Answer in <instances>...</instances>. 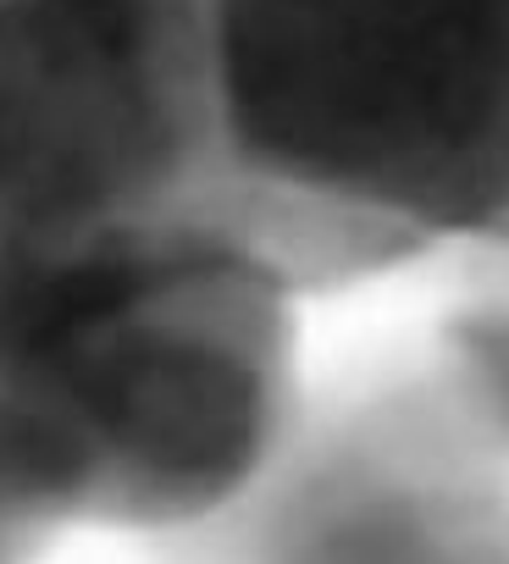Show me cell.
I'll return each mask as SVG.
<instances>
[{
    "label": "cell",
    "instance_id": "1",
    "mask_svg": "<svg viewBox=\"0 0 509 564\" xmlns=\"http://www.w3.org/2000/svg\"><path fill=\"white\" fill-rule=\"evenodd\" d=\"M199 216L283 289L509 249V0H188Z\"/></svg>",
    "mask_w": 509,
    "mask_h": 564
},
{
    "label": "cell",
    "instance_id": "2",
    "mask_svg": "<svg viewBox=\"0 0 509 564\" xmlns=\"http://www.w3.org/2000/svg\"><path fill=\"white\" fill-rule=\"evenodd\" d=\"M289 289L194 210L0 276V531L172 525L238 498L289 421Z\"/></svg>",
    "mask_w": 509,
    "mask_h": 564
},
{
    "label": "cell",
    "instance_id": "3",
    "mask_svg": "<svg viewBox=\"0 0 509 564\" xmlns=\"http://www.w3.org/2000/svg\"><path fill=\"white\" fill-rule=\"evenodd\" d=\"M194 205L188 0H0V276Z\"/></svg>",
    "mask_w": 509,
    "mask_h": 564
}]
</instances>
